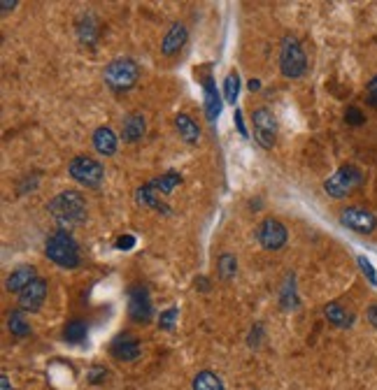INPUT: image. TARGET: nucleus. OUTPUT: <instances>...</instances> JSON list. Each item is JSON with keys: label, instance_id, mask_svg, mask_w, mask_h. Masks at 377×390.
<instances>
[{"label": "nucleus", "instance_id": "obj_1", "mask_svg": "<svg viewBox=\"0 0 377 390\" xmlns=\"http://www.w3.org/2000/svg\"><path fill=\"white\" fill-rule=\"evenodd\" d=\"M49 214L54 216L61 230H73L86 221V202L82 193L77 191H61L54 200L49 202Z\"/></svg>", "mask_w": 377, "mask_h": 390}, {"label": "nucleus", "instance_id": "obj_2", "mask_svg": "<svg viewBox=\"0 0 377 390\" xmlns=\"http://www.w3.org/2000/svg\"><path fill=\"white\" fill-rule=\"evenodd\" d=\"M45 255L56 263L58 268L73 270L80 265V246H77L75 237L68 233V230H56L54 235L47 237L45 242Z\"/></svg>", "mask_w": 377, "mask_h": 390}, {"label": "nucleus", "instance_id": "obj_3", "mask_svg": "<svg viewBox=\"0 0 377 390\" xmlns=\"http://www.w3.org/2000/svg\"><path fill=\"white\" fill-rule=\"evenodd\" d=\"M103 79L105 84L110 86V91L115 93H126L130 91L138 79H140V68L133 58H115L110 60L108 65H105V73H103Z\"/></svg>", "mask_w": 377, "mask_h": 390}, {"label": "nucleus", "instance_id": "obj_4", "mask_svg": "<svg viewBox=\"0 0 377 390\" xmlns=\"http://www.w3.org/2000/svg\"><path fill=\"white\" fill-rule=\"evenodd\" d=\"M308 70V56H305L303 44L294 35H286L279 44V73L286 79H298Z\"/></svg>", "mask_w": 377, "mask_h": 390}, {"label": "nucleus", "instance_id": "obj_5", "mask_svg": "<svg viewBox=\"0 0 377 390\" xmlns=\"http://www.w3.org/2000/svg\"><path fill=\"white\" fill-rule=\"evenodd\" d=\"M361 184H363V172L356 165H343L324 181V191L333 200H343L349 193H354Z\"/></svg>", "mask_w": 377, "mask_h": 390}, {"label": "nucleus", "instance_id": "obj_6", "mask_svg": "<svg viewBox=\"0 0 377 390\" xmlns=\"http://www.w3.org/2000/svg\"><path fill=\"white\" fill-rule=\"evenodd\" d=\"M68 172L77 184L86 186V189H100V184L105 181L103 163L91 156H75L68 165Z\"/></svg>", "mask_w": 377, "mask_h": 390}, {"label": "nucleus", "instance_id": "obj_7", "mask_svg": "<svg viewBox=\"0 0 377 390\" xmlns=\"http://www.w3.org/2000/svg\"><path fill=\"white\" fill-rule=\"evenodd\" d=\"M254 237H257V242L266 251H279L286 244L289 230H286V226L282 223V221H277V218H263L261 223L257 226V230H254Z\"/></svg>", "mask_w": 377, "mask_h": 390}, {"label": "nucleus", "instance_id": "obj_8", "mask_svg": "<svg viewBox=\"0 0 377 390\" xmlns=\"http://www.w3.org/2000/svg\"><path fill=\"white\" fill-rule=\"evenodd\" d=\"M252 126H254V139L259 142V147L263 149H273L277 142V119L275 114L259 107L257 112L252 114Z\"/></svg>", "mask_w": 377, "mask_h": 390}, {"label": "nucleus", "instance_id": "obj_9", "mask_svg": "<svg viewBox=\"0 0 377 390\" xmlns=\"http://www.w3.org/2000/svg\"><path fill=\"white\" fill-rule=\"evenodd\" d=\"M128 316L133 323H149L154 316L152 295L145 286H130L128 288Z\"/></svg>", "mask_w": 377, "mask_h": 390}, {"label": "nucleus", "instance_id": "obj_10", "mask_svg": "<svg viewBox=\"0 0 377 390\" xmlns=\"http://www.w3.org/2000/svg\"><path fill=\"white\" fill-rule=\"evenodd\" d=\"M340 223H343L347 230H354V233L371 235L377 228V216L363 207H347L343 214H340Z\"/></svg>", "mask_w": 377, "mask_h": 390}, {"label": "nucleus", "instance_id": "obj_11", "mask_svg": "<svg viewBox=\"0 0 377 390\" xmlns=\"http://www.w3.org/2000/svg\"><path fill=\"white\" fill-rule=\"evenodd\" d=\"M47 288H49V283L38 277L31 286H26L19 292V309H24L26 314L40 312V307L45 305V300H47Z\"/></svg>", "mask_w": 377, "mask_h": 390}, {"label": "nucleus", "instance_id": "obj_12", "mask_svg": "<svg viewBox=\"0 0 377 390\" xmlns=\"http://www.w3.org/2000/svg\"><path fill=\"white\" fill-rule=\"evenodd\" d=\"M189 40V31H187V26L180 23V21H175L168 31H165L163 35V40H161V54L163 56H175L177 51L184 49V44H187Z\"/></svg>", "mask_w": 377, "mask_h": 390}, {"label": "nucleus", "instance_id": "obj_13", "mask_svg": "<svg viewBox=\"0 0 377 390\" xmlns=\"http://www.w3.org/2000/svg\"><path fill=\"white\" fill-rule=\"evenodd\" d=\"M112 356L121 362H133L140 358V353H143V347H140L138 337L133 334H119L115 342H112Z\"/></svg>", "mask_w": 377, "mask_h": 390}, {"label": "nucleus", "instance_id": "obj_14", "mask_svg": "<svg viewBox=\"0 0 377 390\" xmlns=\"http://www.w3.org/2000/svg\"><path fill=\"white\" fill-rule=\"evenodd\" d=\"M135 202H138V205H143V207H149V209L161 211V214H172V209L163 202L161 193L156 191L149 181H147L145 186H140V189L135 191Z\"/></svg>", "mask_w": 377, "mask_h": 390}, {"label": "nucleus", "instance_id": "obj_15", "mask_svg": "<svg viewBox=\"0 0 377 390\" xmlns=\"http://www.w3.org/2000/svg\"><path fill=\"white\" fill-rule=\"evenodd\" d=\"M91 144L93 149L98 152L100 156H115L117 154V149H119V139L115 135V130L108 128V126H100V128H95L93 132V137H91Z\"/></svg>", "mask_w": 377, "mask_h": 390}, {"label": "nucleus", "instance_id": "obj_16", "mask_svg": "<svg viewBox=\"0 0 377 390\" xmlns=\"http://www.w3.org/2000/svg\"><path fill=\"white\" fill-rule=\"evenodd\" d=\"M203 93H205V117L210 123H215L219 119V114H222L224 105H222V95H219L215 86V79L210 75L203 79Z\"/></svg>", "mask_w": 377, "mask_h": 390}, {"label": "nucleus", "instance_id": "obj_17", "mask_svg": "<svg viewBox=\"0 0 377 390\" xmlns=\"http://www.w3.org/2000/svg\"><path fill=\"white\" fill-rule=\"evenodd\" d=\"M35 279H38V274H35L33 265H19V268H14L10 272V277L5 281V288L10 292H21L26 286H31Z\"/></svg>", "mask_w": 377, "mask_h": 390}, {"label": "nucleus", "instance_id": "obj_18", "mask_svg": "<svg viewBox=\"0 0 377 390\" xmlns=\"http://www.w3.org/2000/svg\"><path fill=\"white\" fill-rule=\"evenodd\" d=\"M147 132V121L143 114H128V117L124 119V126H121V137H124V142H128V144H135V142H140L145 137Z\"/></svg>", "mask_w": 377, "mask_h": 390}, {"label": "nucleus", "instance_id": "obj_19", "mask_svg": "<svg viewBox=\"0 0 377 390\" xmlns=\"http://www.w3.org/2000/svg\"><path fill=\"white\" fill-rule=\"evenodd\" d=\"M324 316H326L329 323H333L336 327H343V330L354 325V314L347 312L340 302H329L326 307H324Z\"/></svg>", "mask_w": 377, "mask_h": 390}, {"label": "nucleus", "instance_id": "obj_20", "mask_svg": "<svg viewBox=\"0 0 377 390\" xmlns=\"http://www.w3.org/2000/svg\"><path fill=\"white\" fill-rule=\"evenodd\" d=\"M175 128H177L180 137L187 142V144H198L200 142V128L189 114H177V117H175Z\"/></svg>", "mask_w": 377, "mask_h": 390}, {"label": "nucleus", "instance_id": "obj_21", "mask_svg": "<svg viewBox=\"0 0 377 390\" xmlns=\"http://www.w3.org/2000/svg\"><path fill=\"white\" fill-rule=\"evenodd\" d=\"M77 38H80L84 44H89V47H93L95 40H98V26H95V19L93 14H82L80 21H77Z\"/></svg>", "mask_w": 377, "mask_h": 390}, {"label": "nucleus", "instance_id": "obj_22", "mask_svg": "<svg viewBox=\"0 0 377 390\" xmlns=\"http://www.w3.org/2000/svg\"><path fill=\"white\" fill-rule=\"evenodd\" d=\"M191 388L194 390H226L224 381L219 374H215V371H198V374L194 376V384H191Z\"/></svg>", "mask_w": 377, "mask_h": 390}, {"label": "nucleus", "instance_id": "obj_23", "mask_svg": "<svg viewBox=\"0 0 377 390\" xmlns=\"http://www.w3.org/2000/svg\"><path fill=\"white\" fill-rule=\"evenodd\" d=\"M217 272H219V279L224 281H231L235 274H238V258L233 253L224 251L222 255L217 258Z\"/></svg>", "mask_w": 377, "mask_h": 390}, {"label": "nucleus", "instance_id": "obj_24", "mask_svg": "<svg viewBox=\"0 0 377 390\" xmlns=\"http://www.w3.org/2000/svg\"><path fill=\"white\" fill-rule=\"evenodd\" d=\"M149 184H152L161 195H170L182 184V174L180 172H165L161 176H154V179L149 181Z\"/></svg>", "mask_w": 377, "mask_h": 390}, {"label": "nucleus", "instance_id": "obj_25", "mask_svg": "<svg viewBox=\"0 0 377 390\" xmlns=\"http://www.w3.org/2000/svg\"><path fill=\"white\" fill-rule=\"evenodd\" d=\"M86 337H89V327L84 321H70L63 327V339L68 344H84Z\"/></svg>", "mask_w": 377, "mask_h": 390}, {"label": "nucleus", "instance_id": "obj_26", "mask_svg": "<svg viewBox=\"0 0 377 390\" xmlns=\"http://www.w3.org/2000/svg\"><path fill=\"white\" fill-rule=\"evenodd\" d=\"M7 325H10V332L16 337H29L31 334V325L26 321V312L24 309H14L7 318Z\"/></svg>", "mask_w": 377, "mask_h": 390}, {"label": "nucleus", "instance_id": "obj_27", "mask_svg": "<svg viewBox=\"0 0 377 390\" xmlns=\"http://www.w3.org/2000/svg\"><path fill=\"white\" fill-rule=\"evenodd\" d=\"M238 93H240V75L235 73V70H231L229 75H226L224 79V98L229 105H235V100H238Z\"/></svg>", "mask_w": 377, "mask_h": 390}, {"label": "nucleus", "instance_id": "obj_28", "mask_svg": "<svg viewBox=\"0 0 377 390\" xmlns=\"http://www.w3.org/2000/svg\"><path fill=\"white\" fill-rule=\"evenodd\" d=\"M177 314H180L177 307H170V309H165V312H161V316H159V330L172 332L175 325H177Z\"/></svg>", "mask_w": 377, "mask_h": 390}, {"label": "nucleus", "instance_id": "obj_29", "mask_svg": "<svg viewBox=\"0 0 377 390\" xmlns=\"http://www.w3.org/2000/svg\"><path fill=\"white\" fill-rule=\"evenodd\" d=\"M279 305H282L284 312H294V309H298V295H296V290L291 288L289 290V286L282 288V292H279Z\"/></svg>", "mask_w": 377, "mask_h": 390}, {"label": "nucleus", "instance_id": "obj_30", "mask_svg": "<svg viewBox=\"0 0 377 390\" xmlns=\"http://www.w3.org/2000/svg\"><path fill=\"white\" fill-rule=\"evenodd\" d=\"M356 263H358V268H361V272H363V277L373 283V286H377V274H375V268L371 265V260L366 258V255H358L356 258Z\"/></svg>", "mask_w": 377, "mask_h": 390}, {"label": "nucleus", "instance_id": "obj_31", "mask_svg": "<svg viewBox=\"0 0 377 390\" xmlns=\"http://www.w3.org/2000/svg\"><path fill=\"white\" fill-rule=\"evenodd\" d=\"M345 121L349 123V126H363V123H366V114L358 110V107H347Z\"/></svg>", "mask_w": 377, "mask_h": 390}, {"label": "nucleus", "instance_id": "obj_32", "mask_svg": "<svg viewBox=\"0 0 377 390\" xmlns=\"http://www.w3.org/2000/svg\"><path fill=\"white\" fill-rule=\"evenodd\" d=\"M115 246H117L119 251H128V249H133V246H135V237H133V235H124V237H119Z\"/></svg>", "mask_w": 377, "mask_h": 390}, {"label": "nucleus", "instance_id": "obj_33", "mask_svg": "<svg viewBox=\"0 0 377 390\" xmlns=\"http://www.w3.org/2000/svg\"><path fill=\"white\" fill-rule=\"evenodd\" d=\"M261 334H263V325L261 323H257L252 327V332H249V339H247V344L254 349V347H259V339H261Z\"/></svg>", "mask_w": 377, "mask_h": 390}, {"label": "nucleus", "instance_id": "obj_34", "mask_svg": "<svg viewBox=\"0 0 377 390\" xmlns=\"http://www.w3.org/2000/svg\"><path fill=\"white\" fill-rule=\"evenodd\" d=\"M368 100L377 107V77H373L371 82H368Z\"/></svg>", "mask_w": 377, "mask_h": 390}, {"label": "nucleus", "instance_id": "obj_35", "mask_svg": "<svg viewBox=\"0 0 377 390\" xmlns=\"http://www.w3.org/2000/svg\"><path fill=\"white\" fill-rule=\"evenodd\" d=\"M233 121H235V126H238L240 135H242V137H249V132H247V128H244V123H242V112H240V110H235Z\"/></svg>", "mask_w": 377, "mask_h": 390}, {"label": "nucleus", "instance_id": "obj_36", "mask_svg": "<svg viewBox=\"0 0 377 390\" xmlns=\"http://www.w3.org/2000/svg\"><path fill=\"white\" fill-rule=\"evenodd\" d=\"M368 323H371L373 327H377V305L368 307Z\"/></svg>", "mask_w": 377, "mask_h": 390}, {"label": "nucleus", "instance_id": "obj_37", "mask_svg": "<svg viewBox=\"0 0 377 390\" xmlns=\"http://www.w3.org/2000/svg\"><path fill=\"white\" fill-rule=\"evenodd\" d=\"M100 376L105 379V376H108V371H105L103 367H95V369L91 371V376H89V379H91V384H98V379H100Z\"/></svg>", "mask_w": 377, "mask_h": 390}, {"label": "nucleus", "instance_id": "obj_38", "mask_svg": "<svg viewBox=\"0 0 377 390\" xmlns=\"http://www.w3.org/2000/svg\"><path fill=\"white\" fill-rule=\"evenodd\" d=\"M14 7H16V0H3V3H0V10H3V14L14 10Z\"/></svg>", "mask_w": 377, "mask_h": 390}, {"label": "nucleus", "instance_id": "obj_39", "mask_svg": "<svg viewBox=\"0 0 377 390\" xmlns=\"http://www.w3.org/2000/svg\"><path fill=\"white\" fill-rule=\"evenodd\" d=\"M196 288H200V292H207V290H210V281H207L205 277L196 279Z\"/></svg>", "mask_w": 377, "mask_h": 390}, {"label": "nucleus", "instance_id": "obj_40", "mask_svg": "<svg viewBox=\"0 0 377 390\" xmlns=\"http://www.w3.org/2000/svg\"><path fill=\"white\" fill-rule=\"evenodd\" d=\"M0 390H14L12 384H10V376H7V374L0 376Z\"/></svg>", "mask_w": 377, "mask_h": 390}, {"label": "nucleus", "instance_id": "obj_41", "mask_svg": "<svg viewBox=\"0 0 377 390\" xmlns=\"http://www.w3.org/2000/svg\"><path fill=\"white\" fill-rule=\"evenodd\" d=\"M247 88L254 93V91H261V82L259 79H249V84H247Z\"/></svg>", "mask_w": 377, "mask_h": 390}]
</instances>
